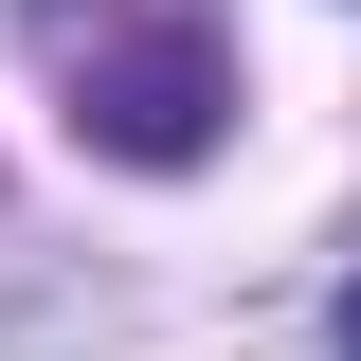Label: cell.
Instances as JSON below:
<instances>
[{
  "label": "cell",
  "instance_id": "cell-2",
  "mask_svg": "<svg viewBox=\"0 0 361 361\" xmlns=\"http://www.w3.org/2000/svg\"><path fill=\"white\" fill-rule=\"evenodd\" d=\"M343 361H361V271H343Z\"/></svg>",
  "mask_w": 361,
  "mask_h": 361
},
{
  "label": "cell",
  "instance_id": "cell-1",
  "mask_svg": "<svg viewBox=\"0 0 361 361\" xmlns=\"http://www.w3.org/2000/svg\"><path fill=\"white\" fill-rule=\"evenodd\" d=\"M54 54V90H73V145H109V163H199L235 109V37L217 0H18Z\"/></svg>",
  "mask_w": 361,
  "mask_h": 361
}]
</instances>
